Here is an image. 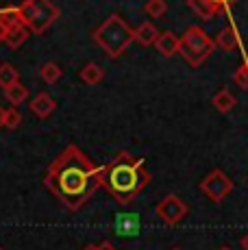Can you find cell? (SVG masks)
<instances>
[{"instance_id":"7c38bea8","label":"cell","mask_w":248,"mask_h":250,"mask_svg":"<svg viewBox=\"0 0 248 250\" xmlns=\"http://www.w3.org/2000/svg\"><path fill=\"white\" fill-rule=\"evenodd\" d=\"M31 37V28L26 24H16V26H9L7 33H4V44L13 50H18L24 42Z\"/></svg>"},{"instance_id":"d4e9b609","label":"cell","mask_w":248,"mask_h":250,"mask_svg":"<svg viewBox=\"0 0 248 250\" xmlns=\"http://www.w3.org/2000/svg\"><path fill=\"white\" fill-rule=\"evenodd\" d=\"M4 33H7V26H4V22L0 20V44L4 42Z\"/></svg>"},{"instance_id":"3957f363","label":"cell","mask_w":248,"mask_h":250,"mask_svg":"<svg viewBox=\"0 0 248 250\" xmlns=\"http://www.w3.org/2000/svg\"><path fill=\"white\" fill-rule=\"evenodd\" d=\"M213 42L200 26H189L179 40V55L187 61L192 68L203 65V61L213 52Z\"/></svg>"},{"instance_id":"83f0119b","label":"cell","mask_w":248,"mask_h":250,"mask_svg":"<svg viewBox=\"0 0 248 250\" xmlns=\"http://www.w3.org/2000/svg\"><path fill=\"white\" fill-rule=\"evenodd\" d=\"M240 246H242V250H248V233L240 239Z\"/></svg>"},{"instance_id":"4316f807","label":"cell","mask_w":248,"mask_h":250,"mask_svg":"<svg viewBox=\"0 0 248 250\" xmlns=\"http://www.w3.org/2000/svg\"><path fill=\"white\" fill-rule=\"evenodd\" d=\"M211 2H216L218 7H228V4H231L233 0H211Z\"/></svg>"},{"instance_id":"5bb4252c","label":"cell","mask_w":248,"mask_h":250,"mask_svg":"<svg viewBox=\"0 0 248 250\" xmlns=\"http://www.w3.org/2000/svg\"><path fill=\"white\" fill-rule=\"evenodd\" d=\"M2 91H4L7 103H11V107H20L22 103H26V100H28V87H26V85H22L20 81L11 83L9 87H4Z\"/></svg>"},{"instance_id":"2e32d148","label":"cell","mask_w":248,"mask_h":250,"mask_svg":"<svg viewBox=\"0 0 248 250\" xmlns=\"http://www.w3.org/2000/svg\"><path fill=\"white\" fill-rule=\"evenodd\" d=\"M81 81H83L85 85H98L100 81L104 79V70L100 68L98 63H87L81 68Z\"/></svg>"},{"instance_id":"52a82bcc","label":"cell","mask_w":248,"mask_h":250,"mask_svg":"<svg viewBox=\"0 0 248 250\" xmlns=\"http://www.w3.org/2000/svg\"><path fill=\"white\" fill-rule=\"evenodd\" d=\"M155 211H157V215L168 224V227H174V224H179L181 220L187 215V205H185L179 196L170 194V196H165L159 205H157Z\"/></svg>"},{"instance_id":"7402d4cb","label":"cell","mask_w":248,"mask_h":250,"mask_svg":"<svg viewBox=\"0 0 248 250\" xmlns=\"http://www.w3.org/2000/svg\"><path fill=\"white\" fill-rule=\"evenodd\" d=\"M22 124V113L18 111V107H11L7 109V118H4V128H9V131H16L18 126Z\"/></svg>"},{"instance_id":"9a60e30c","label":"cell","mask_w":248,"mask_h":250,"mask_svg":"<svg viewBox=\"0 0 248 250\" xmlns=\"http://www.w3.org/2000/svg\"><path fill=\"white\" fill-rule=\"evenodd\" d=\"M157 37H159V31L152 22H142L135 28V42H140L142 46H152Z\"/></svg>"},{"instance_id":"ffe728a7","label":"cell","mask_w":248,"mask_h":250,"mask_svg":"<svg viewBox=\"0 0 248 250\" xmlns=\"http://www.w3.org/2000/svg\"><path fill=\"white\" fill-rule=\"evenodd\" d=\"M0 20L4 22V26H16V24H24L22 20V11L20 7H4L0 9Z\"/></svg>"},{"instance_id":"4dcf8cb0","label":"cell","mask_w":248,"mask_h":250,"mask_svg":"<svg viewBox=\"0 0 248 250\" xmlns=\"http://www.w3.org/2000/svg\"><path fill=\"white\" fill-rule=\"evenodd\" d=\"M246 65H248V57H246Z\"/></svg>"},{"instance_id":"e0dca14e","label":"cell","mask_w":248,"mask_h":250,"mask_svg":"<svg viewBox=\"0 0 248 250\" xmlns=\"http://www.w3.org/2000/svg\"><path fill=\"white\" fill-rule=\"evenodd\" d=\"M211 103H213V107H216L220 113H228L233 107H235L237 100H235V96H233L228 89H220L216 96H213Z\"/></svg>"},{"instance_id":"1f68e13d","label":"cell","mask_w":248,"mask_h":250,"mask_svg":"<svg viewBox=\"0 0 248 250\" xmlns=\"http://www.w3.org/2000/svg\"><path fill=\"white\" fill-rule=\"evenodd\" d=\"M172 250H181V248H172Z\"/></svg>"},{"instance_id":"8fae6325","label":"cell","mask_w":248,"mask_h":250,"mask_svg":"<svg viewBox=\"0 0 248 250\" xmlns=\"http://www.w3.org/2000/svg\"><path fill=\"white\" fill-rule=\"evenodd\" d=\"M155 48L161 57H172L179 52V37H176L172 31L159 33V37L155 40Z\"/></svg>"},{"instance_id":"6da1fadb","label":"cell","mask_w":248,"mask_h":250,"mask_svg":"<svg viewBox=\"0 0 248 250\" xmlns=\"http://www.w3.org/2000/svg\"><path fill=\"white\" fill-rule=\"evenodd\" d=\"M148 183V172L144 170V161L131 159L128 152H122L120 161L113 163L107 174V187L120 203H128L140 189Z\"/></svg>"},{"instance_id":"30bf717a","label":"cell","mask_w":248,"mask_h":250,"mask_svg":"<svg viewBox=\"0 0 248 250\" xmlns=\"http://www.w3.org/2000/svg\"><path fill=\"white\" fill-rule=\"evenodd\" d=\"M220 50L224 52H233V50H237L242 44V40H240V33H237V26L235 24H228V26H224L220 33H218V37H216V42H213Z\"/></svg>"},{"instance_id":"f1b7e54d","label":"cell","mask_w":248,"mask_h":250,"mask_svg":"<svg viewBox=\"0 0 248 250\" xmlns=\"http://www.w3.org/2000/svg\"><path fill=\"white\" fill-rule=\"evenodd\" d=\"M83 250H96V246H92V244H89V246H85Z\"/></svg>"},{"instance_id":"ac0fdd59","label":"cell","mask_w":248,"mask_h":250,"mask_svg":"<svg viewBox=\"0 0 248 250\" xmlns=\"http://www.w3.org/2000/svg\"><path fill=\"white\" fill-rule=\"evenodd\" d=\"M40 76H41V81H44V83L55 85L57 81L63 76V70H61V65H57V63H52V61H48V63H44L40 68Z\"/></svg>"},{"instance_id":"4fadbf2b","label":"cell","mask_w":248,"mask_h":250,"mask_svg":"<svg viewBox=\"0 0 248 250\" xmlns=\"http://www.w3.org/2000/svg\"><path fill=\"white\" fill-rule=\"evenodd\" d=\"M187 7L194 11V16H198L200 20H211L220 13L222 7H218L211 0H187Z\"/></svg>"},{"instance_id":"8992f818","label":"cell","mask_w":248,"mask_h":250,"mask_svg":"<svg viewBox=\"0 0 248 250\" xmlns=\"http://www.w3.org/2000/svg\"><path fill=\"white\" fill-rule=\"evenodd\" d=\"M87 181L89 174L83 170H76V167H68L59 174V191L61 196H79L87 189Z\"/></svg>"},{"instance_id":"277c9868","label":"cell","mask_w":248,"mask_h":250,"mask_svg":"<svg viewBox=\"0 0 248 250\" xmlns=\"http://www.w3.org/2000/svg\"><path fill=\"white\" fill-rule=\"evenodd\" d=\"M20 11H22L24 24L35 35H41L59 18V9L50 0H24L20 4Z\"/></svg>"},{"instance_id":"9c48e42d","label":"cell","mask_w":248,"mask_h":250,"mask_svg":"<svg viewBox=\"0 0 248 250\" xmlns=\"http://www.w3.org/2000/svg\"><path fill=\"white\" fill-rule=\"evenodd\" d=\"M28 109H31V113H33V115H37L40 120H46L48 115L55 113L57 103H55V98H52L50 94L41 91V94H37L35 98H33L31 103H28Z\"/></svg>"},{"instance_id":"7a4b0ae2","label":"cell","mask_w":248,"mask_h":250,"mask_svg":"<svg viewBox=\"0 0 248 250\" xmlns=\"http://www.w3.org/2000/svg\"><path fill=\"white\" fill-rule=\"evenodd\" d=\"M92 37L104 50V55L111 57V59H118V57L135 42V28L128 26L118 13H111V16L94 31Z\"/></svg>"},{"instance_id":"ba28073f","label":"cell","mask_w":248,"mask_h":250,"mask_svg":"<svg viewBox=\"0 0 248 250\" xmlns=\"http://www.w3.org/2000/svg\"><path fill=\"white\" fill-rule=\"evenodd\" d=\"M142 230V218L131 211H120L116 215V233L118 237H135Z\"/></svg>"},{"instance_id":"d6a6232c","label":"cell","mask_w":248,"mask_h":250,"mask_svg":"<svg viewBox=\"0 0 248 250\" xmlns=\"http://www.w3.org/2000/svg\"><path fill=\"white\" fill-rule=\"evenodd\" d=\"M0 250H2V248H0Z\"/></svg>"},{"instance_id":"cb8c5ba5","label":"cell","mask_w":248,"mask_h":250,"mask_svg":"<svg viewBox=\"0 0 248 250\" xmlns=\"http://www.w3.org/2000/svg\"><path fill=\"white\" fill-rule=\"evenodd\" d=\"M96 250H118V248L113 246L111 242H100V244H96Z\"/></svg>"},{"instance_id":"f546056e","label":"cell","mask_w":248,"mask_h":250,"mask_svg":"<svg viewBox=\"0 0 248 250\" xmlns=\"http://www.w3.org/2000/svg\"><path fill=\"white\" fill-rule=\"evenodd\" d=\"M218 250H233V248H231V246H220Z\"/></svg>"},{"instance_id":"484cf974","label":"cell","mask_w":248,"mask_h":250,"mask_svg":"<svg viewBox=\"0 0 248 250\" xmlns=\"http://www.w3.org/2000/svg\"><path fill=\"white\" fill-rule=\"evenodd\" d=\"M4 118H7V109H2V107H0V128L4 126Z\"/></svg>"},{"instance_id":"44dd1931","label":"cell","mask_w":248,"mask_h":250,"mask_svg":"<svg viewBox=\"0 0 248 250\" xmlns=\"http://www.w3.org/2000/svg\"><path fill=\"white\" fill-rule=\"evenodd\" d=\"M144 11L148 13L150 18H164L168 13V2L165 0H148L144 4Z\"/></svg>"},{"instance_id":"d6986e66","label":"cell","mask_w":248,"mask_h":250,"mask_svg":"<svg viewBox=\"0 0 248 250\" xmlns=\"http://www.w3.org/2000/svg\"><path fill=\"white\" fill-rule=\"evenodd\" d=\"M20 81V72L13 63H0V87H9L11 83Z\"/></svg>"},{"instance_id":"5b68a950","label":"cell","mask_w":248,"mask_h":250,"mask_svg":"<svg viewBox=\"0 0 248 250\" xmlns=\"http://www.w3.org/2000/svg\"><path fill=\"white\" fill-rule=\"evenodd\" d=\"M200 191L207 196L211 203H222L233 191V181L222 170H213L200 181Z\"/></svg>"},{"instance_id":"603a6c76","label":"cell","mask_w":248,"mask_h":250,"mask_svg":"<svg viewBox=\"0 0 248 250\" xmlns=\"http://www.w3.org/2000/svg\"><path fill=\"white\" fill-rule=\"evenodd\" d=\"M233 81H235V85L240 89H248V65H246V61L235 70V74H233Z\"/></svg>"}]
</instances>
